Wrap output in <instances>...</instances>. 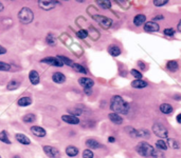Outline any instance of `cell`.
<instances>
[{
    "mask_svg": "<svg viewBox=\"0 0 181 158\" xmlns=\"http://www.w3.org/2000/svg\"><path fill=\"white\" fill-rule=\"evenodd\" d=\"M156 147L157 150H160V151H166L168 149L167 143L165 142V140H162V139L156 141Z\"/></svg>",
    "mask_w": 181,
    "mask_h": 158,
    "instance_id": "f1b7e54d",
    "label": "cell"
},
{
    "mask_svg": "<svg viewBox=\"0 0 181 158\" xmlns=\"http://www.w3.org/2000/svg\"><path fill=\"white\" fill-rule=\"evenodd\" d=\"M160 26L157 22H154V21H146L144 24V31L148 33H152V32H158Z\"/></svg>",
    "mask_w": 181,
    "mask_h": 158,
    "instance_id": "30bf717a",
    "label": "cell"
},
{
    "mask_svg": "<svg viewBox=\"0 0 181 158\" xmlns=\"http://www.w3.org/2000/svg\"><path fill=\"white\" fill-rule=\"evenodd\" d=\"M176 120L178 121V123H181V114L177 115V117H176Z\"/></svg>",
    "mask_w": 181,
    "mask_h": 158,
    "instance_id": "681fc988",
    "label": "cell"
},
{
    "mask_svg": "<svg viewBox=\"0 0 181 158\" xmlns=\"http://www.w3.org/2000/svg\"><path fill=\"white\" fill-rule=\"evenodd\" d=\"M151 156L154 157V158H164L165 157V155L163 154V152L160 150H155L154 149V152H152V154H151Z\"/></svg>",
    "mask_w": 181,
    "mask_h": 158,
    "instance_id": "f35d334b",
    "label": "cell"
},
{
    "mask_svg": "<svg viewBox=\"0 0 181 158\" xmlns=\"http://www.w3.org/2000/svg\"><path fill=\"white\" fill-rule=\"evenodd\" d=\"M92 17L103 28L107 30V28H110V26L112 25V19L109 17H106V16L103 15H93Z\"/></svg>",
    "mask_w": 181,
    "mask_h": 158,
    "instance_id": "277c9868",
    "label": "cell"
},
{
    "mask_svg": "<svg viewBox=\"0 0 181 158\" xmlns=\"http://www.w3.org/2000/svg\"><path fill=\"white\" fill-rule=\"evenodd\" d=\"M84 92H85L87 95H90V94L92 93V88H84Z\"/></svg>",
    "mask_w": 181,
    "mask_h": 158,
    "instance_id": "7dc6e473",
    "label": "cell"
},
{
    "mask_svg": "<svg viewBox=\"0 0 181 158\" xmlns=\"http://www.w3.org/2000/svg\"><path fill=\"white\" fill-rule=\"evenodd\" d=\"M30 130H31V132H32L33 135H35L36 137L44 138V137H46V135H47L46 130H45L44 128H41V126H32V128H31Z\"/></svg>",
    "mask_w": 181,
    "mask_h": 158,
    "instance_id": "9c48e42d",
    "label": "cell"
},
{
    "mask_svg": "<svg viewBox=\"0 0 181 158\" xmlns=\"http://www.w3.org/2000/svg\"><path fill=\"white\" fill-rule=\"evenodd\" d=\"M0 158H1V156H0Z\"/></svg>",
    "mask_w": 181,
    "mask_h": 158,
    "instance_id": "db71d44e",
    "label": "cell"
},
{
    "mask_svg": "<svg viewBox=\"0 0 181 158\" xmlns=\"http://www.w3.org/2000/svg\"><path fill=\"white\" fill-rule=\"evenodd\" d=\"M167 147H171L173 149H179V143L176 140H173L171 138H167Z\"/></svg>",
    "mask_w": 181,
    "mask_h": 158,
    "instance_id": "8d00e7d4",
    "label": "cell"
},
{
    "mask_svg": "<svg viewBox=\"0 0 181 158\" xmlns=\"http://www.w3.org/2000/svg\"><path fill=\"white\" fill-rule=\"evenodd\" d=\"M61 2L55 1V0H39L38 1V6L40 9H45V11H50V9H54L57 4H59Z\"/></svg>",
    "mask_w": 181,
    "mask_h": 158,
    "instance_id": "52a82bcc",
    "label": "cell"
},
{
    "mask_svg": "<svg viewBox=\"0 0 181 158\" xmlns=\"http://www.w3.org/2000/svg\"><path fill=\"white\" fill-rule=\"evenodd\" d=\"M72 69L73 70H75L76 72H78V73H82V74H87L88 73L85 66H81V64H78V63H75V62H74V64H73Z\"/></svg>",
    "mask_w": 181,
    "mask_h": 158,
    "instance_id": "d6a6232c",
    "label": "cell"
},
{
    "mask_svg": "<svg viewBox=\"0 0 181 158\" xmlns=\"http://www.w3.org/2000/svg\"><path fill=\"white\" fill-rule=\"evenodd\" d=\"M83 158H93V152L89 149L83 151Z\"/></svg>",
    "mask_w": 181,
    "mask_h": 158,
    "instance_id": "60d3db41",
    "label": "cell"
},
{
    "mask_svg": "<svg viewBox=\"0 0 181 158\" xmlns=\"http://www.w3.org/2000/svg\"><path fill=\"white\" fill-rule=\"evenodd\" d=\"M151 136V132L146 129H136L135 131V135L133 137H140V138H147Z\"/></svg>",
    "mask_w": 181,
    "mask_h": 158,
    "instance_id": "2e32d148",
    "label": "cell"
},
{
    "mask_svg": "<svg viewBox=\"0 0 181 158\" xmlns=\"http://www.w3.org/2000/svg\"><path fill=\"white\" fill-rule=\"evenodd\" d=\"M21 82L17 79H12L11 81H9V83L6 85V88L9 91H14V90H17V88L20 87Z\"/></svg>",
    "mask_w": 181,
    "mask_h": 158,
    "instance_id": "7402d4cb",
    "label": "cell"
},
{
    "mask_svg": "<svg viewBox=\"0 0 181 158\" xmlns=\"http://www.w3.org/2000/svg\"><path fill=\"white\" fill-rule=\"evenodd\" d=\"M13 158H20V156H19V155H15V156H14Z\"/></svg>",
    "mask_w": 181,
    "mask_h": 158,
    "instance_id": "f5cc1de1",
    "label": "cell"
},
{
    "mask_svg": "<svg viewBox=\"0 0 181 158\" xmlns=\"http://www.w3.org/2000/svg\"><path fill=\"white\" fill-rule=\"evenodd\" d=\"M29 80H30V82L32 83L33 85H36L39 83L40 78H39V74L37 73V71H35V70L30 71V73H29Z\"/></svg>",
    "mask_w": 181,
    "mask_h": 158,
    "instance_id": "4fadbf2b",
    "label": "cell"
},
{
    "mask_svg": "<svg viewBox=\"0 0 181 158\" xmlns=\"http://www.w3.org/2000/svg\"><path fill=\"white\" fill-rule=\"evenodd\" d=\"M0 141H2L3 143H6V145H11V140L9 139L8 132L6 130L0 132Z\"/></svg>",
    "mask_w": 181,
    "mask_h": 158,
    "instance_id": "83f0119b",
    "label": "cell"
},
{
    "mask_svg": "<svg viewBox=\"0 0 181 158\" xmlns=\"http://www.w3.org/2000/svg\"><path fill=\"white\" fill-rule=\"evenodd\" d=\"M108 141H109V142H114V141H116V138H114L113 136H109Z\"/></svg>",
    "mask_w": 181,
    "mask_h": 158,
    "instance_id": "c3c4849f",
    "label": "cell"
},
{
    "mask_svg": "<svg viewBox=\"0 0 181 158\" xmlns=\"http://www.w3.org/2000/svg\"><path fill=\"white\" fill-rule=\"evenodd\" d=\"M130 74L135 77L137 80H140V79H142V74L140 73V71L136 70V69H132V71H130Z\"/></svg>",
    "mask_w": 181,
    "mask_h": 158,
    "instance_id": "ab89813d",
    "label": "cell"
},
{
    "mask_svg": "<svg viewBox=\"0 0 181 158\" xmlns=\"http://www.w3.org/2000/svg\"><path fill=\"white\" fill-rule=\"evenodd\" d=\"M160 111L163 114H171L173 112V107L170 103H162L160 105Z\"/></svg>",
    "mask_w": 181,
    "mask_h": 158,
    "instance_id": "4316f807",
    "label": "cell"
},
{
    "mask_svg": "<svg viewBox=\"0 0 181 158\" xmlns=\"http://www.w3.org/2000/svg\"><path fill=\"white\" fill-rule=\"evenodd\" d=\"M86 145H87L88 148H89V150L90 149H100V148H102L103 145H101V143L99 142L97 140H95L93 139V138H89V139H87L86 140Z\"/></svg>",
    "mask_w": 181,
    "mask_h": 158,
    "instance_id": "e0dca14e",
    "label": "cell"
},
{
    "mask_svg": "<svg viewBox=\"0 0 181 158\" xmlns=\"http://www.w3.org/2000/svg\"><path fill=\"white\" fill-rule=\"evenodd\" d=\"M52 81L61 85V83H64L66 81V76L63 73H61V72H55L52 75Z\"/></svg>",
    "mask_w": 181,
    "mask_h": 158,
    "instance_id": "9a60e30c",
    "label": "cell"
},
{
    "mask_svg": "<svg viewBox=\"0 0 181 158\" xmlns=\"http://www.w3.org/2000/svg\"><path fill=\"white\" fill-rule=\"evenodd\" d=\"M18 19L23 24H29V23H31L34 20V13H33V11L30 8L25 6V8H22L19 11Z\"/></svg>",
    "mask_w": 181,
    "mask_h": 158,
    "instance_id": "7a4b0ae2",
    "label": "cell"
},
{
    "mask_svg": "<svg viewBox=\"0 0 181 158\" xmlns=\"http://www.w3.org/2000/svg\"><path fill=\"white\" fill-rule=\"evenodd\" d=\"M61 120H63L64 122L69 123V124H78L80 123V119H78V117L73 116V115H70V114L63 115V116H61Z\"/></svg>",
    "mask_w": 181,
    "mask_h": 158,
    "instance_id": "7c38bea8",
    "label": "cell"
},
{
    "mask_svg": "<svg viewBox=\"0 0 181 158\" xmlns=\"http://www.w3.org/2000/svg\"><path fill=\"white\" fill-rule=\"evenodd\" d=\"M147 85H148V83L146 82V81L142 80V79H140V80H133L132 82V87L135 88H146Z\"/></svg>",
    "mask_w": 181,
    "mask_h": 158,
    "instance_id": "cb8c5ba5",
    "label": "cell"
},
{
    "mask_svg": "<svg viewBox=\"0 0 181 158\" xmlns=\"http://www.w3.org/2000/svg\"><path fill=\"white\" fill-rule=\"evenodd\" d=\"M17 104L19 107H29V105L32 104V98L29 97V96H25V97H21L18 99Z\"/></svg>",
    "mask_w": 181,
    "mask_h": 158,
    "instance_id": "44dd1931",
    "label": "cell"
},
{
    "mask_svg": "<svg viewBox=\"0 0 181 158\" xmlns=\"http://www.w3.org/2000/svg\"><path fill=\"white\" fill-rule=\"evenodd\" d=\"M4 54H6V49L0 44V55H4Z\"/></svg>",
    "mask_w": 181,
    "mask_h": 158,
    "instance_id": "bcb514c9",
    "label": "cell"
},
{
    "mask_svg": "<svg viewBox=\"0 0 181 158\" xmlns=\"http://www.w3.org/2000/svg\"><path fill=\"white\" fill-rule=\"evenodd\" d=\"M108 118L110 119V121L114 124H122L123 123V117L120 114L116 113H110L108 115Z\"/></svg>",
    "mask_w": 181,
    "mask_h": 158,
    "instance_id": "ac0fdd59",
    "label": "cell"
},
{
    "mask_svg": "<svg viewBox=\"0 0 181 158\" xmlns=\"http://www.w3.org/2000/svg\"><path fill=\"white\" fill-rule=\"evenodd\" d=\"M45 154L50 158H61V152L59 150L55 147H52V145H44L42 147Z\"/></svg>",
    "mask_w": 181,
    "mask_h": 158,
    "instance_id": "8992f818",
    "label": "cell"
},
{
    "mask_svg": "<svg viewBox=\"0 0 181 158\" xmlns=\"http://www.w3.org/2000/svg\"><path fill=\"white\" fill-rule=\"evenodd\" d=\"M177 28H178V30H179L180 32H181V19H180V21H179V22H178V25H177Z\"/></svg>",
    "mask_w": 181,
    "mask_h": 158,
    "instance_id": "816d5d0a",
    "label": "cell"
},
{
    "mask_svg": "<svg viewBox=\"0 0 181 158\" xmlns=\"http://www.w3.org/2000/svg\"><path fill=\"white\" fill-rule=\"evenodd\" d=\"M166 68L171 72H176L179 69V66H178V62L176 60H170L166 63Z\"/></svg>",
    "mask_w": 181,
    "mask_h": 158,
    "instance_id": "484cf974",
    "label": "cell"
},
{
    "mask_svg": "<svg viewBox=\"0 0 181 158\" xmlns=\"http://www.w3.org/2000/svg\"><path fill=\"white\" fill-rule=\"evenodd\" d=\"M69 112H70V115H73V116H80V115L83 114V110L82 109H78V107H74V109H70L69 110Z\"/></svg>",
    "mask_w": 181,
    "mask_h": 158,
    "instance_id": "d590c367",
    "label": "cell"
},
{
    "mask_svg": "<svg viewBox=\"0 0 181 158\" xmlns=\"http://www.w3.org/2000/svg\"><path fill=\"white\" fill-rule=\"evenodd\" d=\"M152 131H154V133L156 134L158 137L165 138V139H167L168 138V131L163 124L155 123L154 126H152Z\"/></svg>",
    "mask_w": 181,
    "mask_h": 158,
    "instance_id": "5b68a950",
    "label": "cell"
},
{
    "mask_svg": "<svg viewBox=\"0 0 181 158\" xmlns=\"http://www.w3.org/2000/svg\"><path fill=\"white\" fill-rule=\"evenodd\" d=\"M76 36L81 39H86L88 37V32L86 30H80L76 32Z\"/></svg>",
    "mask_w": 181,
    "mask_h": 158,
    "instance_id": "74e56055",
    "label": "cell"
},
{
    "mask_svg": "<svg viewBox=\"0 0 181 158\" xmlns=\"http://www.w3.org/2000/svg\"><path fill=\"white\" fill-rule=\"evenodd\" d=\"M22 120L25 121V122H27V123H32V122H34V121L36 120V116H35V114L29 113V114L25 115V116L22 117Z\"/></svg>",
    "mask_w": 181,
    "mask_h": 158,
    "instance_id": "f546056e",
    "label": "cell"
},
{
    "mask_svg": "<svg viewBox=\"0 0 181 158\" xmlns=\"http://www.w3.org/2000/svg\"><path fill=\"white\" fill-rule=\"evenodd\" d=\"M108 53L113 57H118L121 55V49L116 44H111L108 47Z\"/></svg>",
    "mask_w": 181,
    "mask_h": 158,
    "instance_id": "ffe728a7",
    "label": "cell"
},
{
    "mask_svg": "<svg viewBox=\"0 0 181 158\" xmlns=\"http://www.w3.org/2000/svg\"><path fill=\"white\" fill-rule=\"evenodd\" d=\"M46 42L49 45H51V47H54V45H56V39L55 37H54L52 34H48L47 37H46Z\"/></svg>",
    "mask_w": 181,
    "mask_h": 158,
    "instance_id": "836d02e7",
    "label": "cell"
},
{
    "mask_svg": "<svg viewBox=\"0 0 181 158\" xmlns=\"http://www.w3.org/2000/svg\"><path fill=\"white\" fill-rule=\"evenodd\" d=\"M88 32V35H90L91 36V38L93 40H96V39H99V37H100V33L97 32L96 30L93 28V26H90L89 28V30L87 31Z\"/></svg>",
    "mask_w": 181,
    "mask_h": 158,
    "instance_id": "4dcf8cb0",
    "label": "cell"
},
{
    "mask_svg": "<svg viewBox=\"0 0 181 158\" xmlns=\"http://www.w3.org/2000/svg\"><path fill=\"white\" fill-rule=\"evenodd\" d=\"M40 62L45 64H49V66H57V68L64 66V63L59 60L57 57H46V58H42L41 60H40Z\"/></svg>",
    "mask_w": 181,
    "mask_h": 158,
    "instance_id": "ba28073f",
    "label": "cell"
},
{
    "mask_svg": "<svg viewBox=\"0 0 181 158\" xmlns=\"http://www.w3.org/2000/svg\"><path fill=\"white\" fill-rule=\"evenodd\" d=\"M138 66H139V68L141 69L142 71H144L145 69H146V66H145V63L143 61H139V62H138Z\"/></svg>",
    "mask_w": 181,
    "mask_h": 158,
    "instance_id": "f6af8a7d",
    "label": "cell"
},
{
    "mask_svg": "<svg viewBox=\"0 0 181 158\" xmlns=\"http://www.w3.org/2000/svg\"><path fill=\"white\" fill-rule=\"evenodd\" d=\"M57 58L59 59L61 62L64 63V66H71L72 68L73 66V64H74V61L72 60V59H70V58H68V57H66V56H63V55H58L57 56Z\"/></svg>",
    "mask_w": 181,
    "mask_h": 158,
    "instance_id": "d4e9b609",
    "label": "cell"
},
{
    "mask_svg": "<svg viewBox=\"0 0 181 158\" xmlns=\"http://www.w3.org/2000/svg\"><path fill=\"white\" fill-rule=\"evenodd\" d=\"M96 3L99 4L102 9H105L111 8V2L109 1V0H99V1H96Z\"/></svg>",
    "mask_w": 181,
    "mask_h": 158,
    "instance_id": "1f68e13d",
    "label": "cell"
},
{
    "mask_svg": "<svg viewBox=\"0 0 181 158\" xmlns=\"http://www.w3.org/2000/svg\"><path fill=\"white\" fill-rule=\"evenodd\" d=\"M15 138H16V140H17L19 143H21V145H31V139L28 137L27 135H25V134H21V133L16 134Z\"/></svg>",
    "mask_w": 181,
    "mask_h": 158,
    "instance_id": "5bb4252c",
    "label": "cell"
},
{
    "mask_svg": "<svg viewBox=\"0 0 181 158\" xmlns=\"http://www.w3.org/2000/svg\"><path fill=\"white\" fill-rule=\"evenodd\" d=\"M137 152L143 157H149L154 152V148L146 141H141L137 145Z\"/></svg>",
    "mask_w": 181,
    "mask_h": 158,
    "instance_id": "3957f363",
    "label": "cell"
},
{
    "mask_svg": "<svg viewBox=\"0 0 181 158\" xmlns=\"http://www.w3.org/2000/svg\"><path fill=\"white\" fill-rule=\"evenodd\" d=\"M110 109L113 113L127 114L130 109V105L120 95H114L110 100Z\"/></svg>",
    "mask_w": 181,
    "mask_h": 158,
    "instance_id": "6da1fadb",
    "label": "cell"
},
{
    "mask_svg": "<svg viewBox=\"0 0 181 158\" xmlns=\"http://www.w3.org/2000/svg\"><path fill=\"white\" fill-rule=\"evenodd\" d=\"M163 19H164L163 15H157V16H155V17L152 18V21H154V22H156L157 20H163Z\"/></svg>",
    "mask_w": 181,
    "mask_h": 158,
    "instance_id": "ee69618b",
    "label": "cell"
},
{
    "mask_svg": "<svg viewBox=\"0 0 181 158\" xmlns=\"http://www.w3.org/2000/svg\"><path fill=\"white\" fill-rule=\"evenodd\" d=\"M3 9H4V6H3V3H2V2L0 1V12H2V11H3Z\"/></svg>",
    "mask_w": 181,
    "mask_h": 158,
    "instance_id": "f907efd6",
    "label": "cell"
},
{
    "mask_svg": "<svg viewBox=\"0 0 181 158\" xmlns=\"http://www.w3.org/2000/svg\"><path fill=\"white\" fill-rule=\"evenodd\" d=\"M164 35H166V36H174L175 35V30H174L173 28H165L164 30Z\"/></svg>",
    "mask_w": 181,
    "mask_h": 158,
    "instance_id": "7bdbcfd3",
    "label": "cell"
},
{
    "mask_svg": "<svg viewBox=\"0 0 181 158\" xmlns=\"http://www.w3.org/2000/svg\"><path fill=\"white\" fill-rule=\"evenodd\" d=\"M154 4L156 6H165L166 3H167V0H154Z\"/></svg>",
    "mask_w": 181,
    "mask_h": 158,
    "instance_id": "b9f144b4",
    "label": "cell"
},
{
    "mask_svg": "<svg viewBox=\"0 0 181 158\" xmlns=\"http://www.w3.org/2000/svg\"><path fill=\"white\" fill-rule=\"evenodd\" d=\"M78 83L84 88H92L94 85V81L89 77H81L78 79Z\"/></svg>",
    "mask_w": 181,
    "mask_h": 158,
    "instance_id": "8fae6325",
    "label": "cell"
},
{
    "mask_svg": "<svg viewBox=\"0 0 181 158\" xmlns=\"http://www.w3.org/2000/svg\"><path fill=\"white\" fill-rule=\"evenodd\" d=\"M145 22H146V17L143 14H138L133 18V24L136 26H141L143 24H145Z\"/></svg>",
    "mask_w": 181,
    "mask_h": 158,
    "instance_id": "d6986e66",
    "label": "cell"
},
{
    "mask_svg": "<svg viewBox=\"0 0 181 158\" xmlns=\"http://www.w3.org/2000/svg\"><path fill=\"white\" fill-rule=\"evenodd\" d=\"M11 70V66L4 61H0V72H9Z\"/></svg>",
    "mask_w": 181,
    "mask_h": 158,
    "instance_id": "e575fe53",
    "label": "cell"
},
{
    "mask_svg": "<svg viewBox=\"0 0 181 158\" xmlns=\"http://www.w3.org/2000/svg\"><path fill=\"white\" fill-rule=\"evenodd\" d=\"M66 154L69 157H75L78 154V149L74 145H69V147L66 148Z\"/></svg>",
    "mask_w": 181,
    "mask_h": 158,
    "instance_id": "603a6c76",
    "label": "cell"
}]
</instances>
